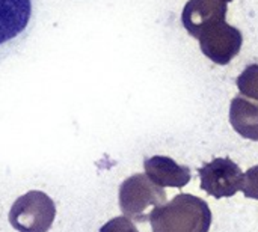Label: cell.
<instances>
[{"label":"cell","mask_w":258,"mask_h":232,"mask_svg":"<svg viewBox=\"0 0 258 232\" xmlns=\"http://www.w3.org/2000/svg\"><path fill=\"white\" fill-rule=\"evenodd\" d=\"M212 219L209 204L187 193L177 195L150 214L153 232H209Z\"/></svg>","instance_id":"cell-1"},{"label":"cell","mask_w":258,"mask_h":232,"mask_svg":"<svg viewBox=\"0 0 258 232\" xmlns=\"http://www.w3.org/2000/svg\"><path fill=\"white\" fill-rule=\"evenodd\" d=\"M165 202L166 192L154 184L145 174H135L119 186V208L130 220H150L153 210Z\"/></svg>","instance_id":"cell-2"},{"label":"cell","mask_w":258,"mask_h":232,"mask_svg":"<svg viewBox=\"0 0 258 232\" xmlns=\"http://www.w3.org/2000/svg\"><path fill=\"white\" fill-rule=\"evenodd\" d=\"M33 0H0V60L15 53L33 27Z\"/></svg>","instance_id":"cell-3"},{"label":"cell","mask_w":258,"mask_h":232,"mask_svg":"<svg viewBox=\"0 0 258 232\" xmlns=\"http://www.w3.org/2000/svg\"><path fill=\"white\" fill-rule=\"evenodd\" d=\"M54 217V201L39 190L20 196L9 210V223L18 232H48Z\"/></svg>","instance_id":"cell-4"},{"label":"cell","mask_w":258,"mask_h":232,"mask_svg":"<svg viewBox=\"0 0 258 232\" xmlns=\"http://www.w3.org/2000/svg\"><path fill=\"white\" fill-rule=\"evenodd\" d=\"M201 189L216 198H231L242 190L243 172L230 157H219L198 169Z\"/></svg>","instance_id":"cell-5"},{"label":"cell","mask_w":258,"mask_h":232,"mask_svg":"<svg viewBox=\"0 0 258 232\" xmlns=\"http://www.w3.org/2000/svg\"><path fill=\"white\" fill-rule=\"evenodd\" d=\"M197 39L200 41L204 56L218 65L230 63L239 54L243 44L242 32L227 21L207 27L198 35Z\"/></svg>","instance_id":"cell-6"},{"label":"cell","mask_w":258,"mask_h":232,"mask_svg":"<svg viewBox=\"0 0 258 232\" xmlns=\"http://www.w3.org/2000/svg\"><path fill=\"white\" fill-rule=\"evenodd\" d=\"M230 2L233 0H189L181 14V21L187 33L198 38L207 27L225 21Z\"/></svg>","instance_id":"cell-7"},{"label":"cell","mask_w":258,"mask_h":232,"mask_svg":"<svg viewBox=\"0 0 258 232\" xmlns=\"http://www.w3.org/2000/svg\"><path fill=\"white\" fill-rule=\"evenodd\" d=\"M145 175L160 187L181 189L190 181V169L178 165L175 160L166 156H154L144 162Z\"/></svg>","instance_id":"cell-8"},{"label":"cell","mask_w":258,"mask_h":232,"mask_svg":"<svg viewBox=\"0 0 258 232\" xmlns=\"http://www.w3.org/2000/svg\"><path fill=\"white\" fill-rule=\"evenodd\" d=\"M230 122L236 133L248 140L258 142V103L237 95L230 104Z\"/></svg>","instance_id":"cell-9"},{"label":"cell","mask_w":258,"mask_h":232,"mask_svg":"<svg viewBox=\"0 0 258 232\" xmlns=\"http://www.w3.org/2000/svg\"><path fill=\"white\" fill-rule=\"evenodd\" d=\"M237 88L243 97L254 98L258 101V63H252L243 69L236 80Z\"/></svg>","instance_id":"cell-10"},{"label":"cell","mask_w":258,"mask_h":232,"mask_svg":"<svg viewBox=\"0 0 258 232\" xmlns=\"http://www.w3.org/2000/svg\"><path fill=\"white\" fill-rule=\"evenodd\" d=\"M240 192H243L246 198L258 201V165L243 174V186Z\"/></svg>","instance_id":"cell-11"},{"label":"cell","mask_w":258,"mask_h":232,"mask_svg":"<svg viewBox=\"0 0 258 232\" xmlns=\"http://www.w3.org/2000/svg\"><path fill=\"white\" fill-rule=\"evenodd\" d=\"M100 232H139L136 225L125 216L113 217L106 225L101 226Z\"/></svg>","instance_id":"cell-12"}]
</instances>
